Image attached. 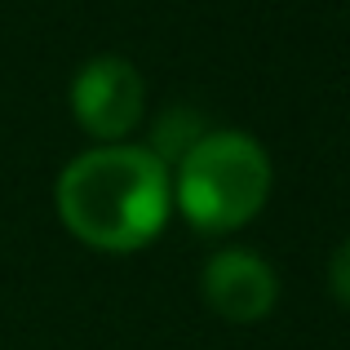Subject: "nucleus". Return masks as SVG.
Returning a JSON list of instances; mask_svg holds the SVG:
<instances>
[{
    "label": "nucleus",
    "mask_w": 350,
    "mask_h": 350,
    "mask_svg": "<svg viewBox=\"0 0 350 350\" xmlns=\"http://www.w3.org/2000/svg\"><path fill=\"white\" fill-rule=\"evenodd\" d=\"M280 297L271 262L248 248H217L204 262V301L226 319V324H257L271 315Z\"/></svg>",
    "instance_id": "nucleus-4"
},
{
    "label": "nucleus",
    "mask_w": 350,
    "mask_h": 350,
    "mask_svg": "<svg viewBox=\"0 0 350 350\" xmlns=\"http://www.w3.org/2000/svg\"><path fill=\"white\" fill-rule=\"evenodd\" d=\"M142 107L146 85L129 58H116V53L89 58L71 80V111H76L80 129L103 146L124 142L142 120Z\"/></svg>",
    "instance_id": "nucleus-3"
},
{
    "label": "nucleus",
    "mask_w": 350,
    "mask_h": 350,
    "mask_svg": "<svg viewBox=\"0 0 350 350\" xmlns=\"http://www.w3.org/2000/svg\"><path fill=\"white\" fill-rule=\"evenodd\" d=\"M173 200L196 231L226 235L248 226L271 200V155L253 133L208 129L178 160Z\"/></svg>",
    "instance_id": "nucleus-2"
},
{
    "label": "nucleus",
    "mask_w": 350,
    "mask_h": 350,
    "mask_svg": "<svg viewBox=\"0 0 350 350\" xmlns=\"http://www.w3.org/2000/svg\"><path fill=\"white\" fill-rule=\"evenodd\" d=\"M328 288H333V297L350 306V239L333 253V262H328Z\"/></svg>",
    "instance_id": "nucleus-6"
},
{
    "label": "nucleus",
    "mask_w": 350,
    "mask_h": 350,
    "mask_svg": "<svg viewBox=\"0 0 350 350\" xmlns=\"http://www.w3.org/2000/svg\"><path fill=\"white\" fill-rule=\"evenodd\" d=\"M58 217L98 253H133L160 235L173 204L169 164L146 146H94L58 173Z\"/></svg>",
    "instance_id": "nucleus-1"
},
{
    "label": "nucleus",
    "mask_w": 350,
    "mask_h": 350,
    "mask_svg": "<svg viewBox=\"0 0 350 350\" xmlns=\"http://www.w3.org/2000/svg\"><path fill=\"white\" fill-rule=\"evenodd\" d=\"M204 133H208V129H204V120H200L196 111H187V107H173V111L164 116L160 124H155V137H151V146H146V151L160 155V160L169 164V160H182V155H187Z\"/></svg>",
    "instance_id": "nucleus-5"
}]
</instances>
